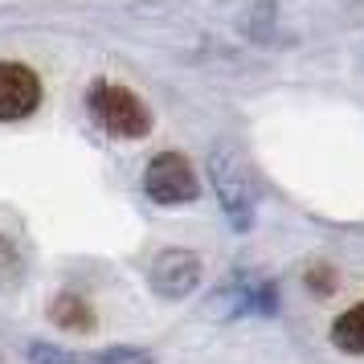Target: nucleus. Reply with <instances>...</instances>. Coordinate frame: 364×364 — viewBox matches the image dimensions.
I'll return each instance as SVG.
<instances>
[{"mask_svg": "<svg viewBox=\"0 0 364 364\" xmlns=\"http://www.w3.org/2000/svg\"><path fill=\"white\" fill-rule=\"evenodd\" d=\"M209 181H213L217 205L225 209L230 225L237 233H246L254 225V213H258V197H254V176H250L242 151L233 144H213L209 151Z\"/></svg>", "mask_w": 364, "mask_h": 364, "instance_id": "obj_1", "label": "nucleus"}, {"mask_svg": "<svg viewBox=\"0 0 364 364\" xmlns=\"http://www.w3.org/2000/svg\"><path fill=\"white\" fill-rule=\"evenodd\" d=\"M86 107H90V115L99 119L102 132L119 135V139H139V135H148V127H151L148 107L135 99L132 90H123V86L95 82L90 95H86Z\"/></svg>", "mask_w": 364, "mask_h": 364, "instance_id": "obj_2", "label": "nucleus"}, {"mask_svg": "<svg viewBox=\"0 0 364 364\" xmlns=\"http://www.w3.org/2000/svg\"><path fill=\"white\" fill-rule=\"evenodd\" d=\"M144 188H148V197L156 205H188V200H197V176H193V168L184 156L176 151H160L148 168H144Z\"/></svg>", "mask_w": 364, "mask_h": 364, "instance_id": "obj_3", "label": "nucleus"}, {"mask_svg": "<svg viewBox=\"0 0 364 364\" xmlns=\"http://www.w3.org/2000/svg\"><path fill=\"white\" fill-rule=\"evenodd\" d=\"M151 287L164 299H184L200 287V258L193 250H160L156 262H151Z\"/></svg>", "mask_w": 364, "mask_h": 364, "instance_id": "obj_4", "label": "nucleus"}, {"mask_svg": "<svg viewBox=\"0 0 364 364\" xmlns=\"http://www.w3.org/2000/svg\"><path fill=\"white\" fill-rule=\"evenodd\" d=\"M41 102V82L29 66L0 62V119H25Z\"/></svg>", "mask_w": 364, "mask_h": 364, "instance_id": "obj_5", "label": "nucleus"}, {"mask_svg": "<svg viewBox=\"0 0 364 364\" xmlns=\"http://www.w3.org/2000/svg\"><path fill=\"white\" fill-rule=\"evenodd\" d=\"M331 344L340 352H348V356H364V303L344 311L331 323Z\"/></svg>", "mask_w": 364, "mask_h": 364, "instance_id": "obj_6", "label": "nucleus"}, {"mask_svg": "<svg viewBox=\"0 0 364 364\" xmlns=\"http://www.w3.org/2000/svg\"><path fill=\"white\" fill-rule=\"evenodd\" d=\"M50 319L58 323V328H66V331H90L95 328V311H90L78 295H58L53 299Z\"/></svg>", "mask_w": 364, "mask_h": 364, "instance_id": "obj_7", "label": "nucleus"}, {"mask_svg": "<svg viewBox=\"0 0 364 364\" xmlns=\"http://www.w3.org/2000/svg\"><path fill=\"white\" fill-rule=\"evenodd\" d=\"M95 364H151V356L144 348H107L95 356Z\"/></svg>", "mask_w": 364, "mask_h": 364, "instance_id": "obj_8", "label": "nucleus"}, {"mask_svg": "<svg viewBox=\"0 0 364 364\" xmlns=\"http://www.w3.org/2000/svg\"><path fill=\"white\" fill-rule=\"evenodd\" d=\"M29 360L33 364H90V360H78V356H70V352H58V348L50 344H29Z\"/></svg>", "mask_w": 364, "mask_h": 364, "instance_id": "obj_9", "label": "nucleus"}, {"mask_svg": "<svg viewBox=\"0 0 364 364\" xmlns=\"http://www.w3.org/2000/svg\"><path fill=\"white\" fill-rule=\"evenodd\" d=\"M17 254H13V246L0 237V287H9V282H17Z\"/></svg>", "mask_w": 364, "mask_h": 364, "instance_id": "obj_10", "label": "nucleus"}]
</instances>
